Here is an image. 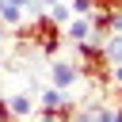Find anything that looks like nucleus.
<instances>
[{
    "instance_id": "nucleus-1",
    "label": "nucleus",
    "mask_w": 122,
    "mask_h": 122,
    "mask_svg": "<svg viewBox=\"0 0 122 122\" xmlns=\"http://www.w3.org/2000/svg\"><path fill=\"white\" fill-rule=\"evenodd\" d=\"M76 46V65H80V80H88L99 95H111V61H107V53H103V42L99 38H80V42H72Z\"/></svg>"
},
{
    "instance_id": "nucleus-2",
    "label": "nucleus",
    "mask_w": 122,
    "mask_h": 122,
    "mask_svg": "<svg viewBox=\"0 0 122 122\" xmlns=\"http://www.w3.org/2000/svg\"><path fill=\"white\" fill-rule=\"evenodd\" d=\"M76 80H80V65L76 61H50V84H57V88H76Z\"/></svg>"
},
{
    "instance_id": "nucleus-3",
    "label": "nucleus",
    "mask_w": 122,
    "mask_h": 122,
    "mask_svg": "<svg viewBox=\"0 0 122 122\" xmlns=\"http://www.w3.org/2000/svg\"><path fill=\"white\" fill-rule=\"evenodd\" d=\"M34 114L42 118V122H69V118H76V107H72V99H65V103H57V107H34Z\"/></svg>"
},
{
    "instance_id": "nucleus-4",
    "label": "nucleus",
    "mask_w": 122,
    "mask_h": 122,
    "mask_svg": "<svg viewBox=\"0 0 122 122\" xmlns=\"http://www.w3.org/2000/svg\"><path fill=\"white\" fill-rule=\"evenodd\" d=\"M27 11H30V0H0V19H4V27L23 23Z\"/></svg>"
},
{
    "instance_id": "nucleus-5",
    "label": "nucleus",
    "mask_w": 122,
    "mask_h": 122,
    "mask_svg": "<svg viewBox=\"0 0 122 122\" xmlns=\"http://www.w3.org/2000/svg\"><path fill=\"white\" fill-rule=\"evenodd\" d=\"M8 107H11V118H27V114H34V95L30 92H11L8 95Z\"/></svg>"
},
{
    "instance_id": "nucleus-6",
    "label": "nucleus",
    "mask_w": 122,
    "mask_h": 122,
    "mask_svg": "<svg viewBox=\"0 0 122 122\" xmlns=\"http://www.w3.org/2000/svg\"><path fill=\"white\" fill-rule=\"evenodd\" d=\"M88 34H92L88 15H72V19L65 23V38H69V42H80V38H88Z\"/></svg>"
},
{
    "instance_id": "nucleus-7",
    "label": "nucleus",
    "mask_w": 122,
    "mask_h": 122,
    "mask_svg": "<svg viewBox=\"0 0 122 122\" xmlns=\"http://www.w3.org/2000/svg\"><path fill=\"white\" fill-rule=\"evenodd\" d=\"M103 53H107V61L114 65V61H122V30H111L107 38H103Z\"/></svg>"
},
{
    "instance_id": "nucleus-8",
    "label": "nucleus",
    "mask_w": 122,
    "mask_h": 122,
    "mask_svg": "<svg viewBox=\"0 0 122 122\" xmlns=\"http://www.w3.org/2000/svg\"><path fill=\"white\" fill-rule=\"evenodd\" d=\"M65 99H69V92L57 88V84H50V88L38 92V103H42V107H57V103H65Z\"/></svg>"
},
{
    "instance_id": "nucleus-9",
    "label": "nucleus",
    "mask_w": 122,
    "mask_h": 122,
    "mask_svg": "<svg viewBox=\"0 0 122 122\" xmlns=\"http://www.w3.org/2000/svg\"><path fill=\"white\" fill-rule=\"evenodd\" d=\"M46 11H50V15H53V19L61 23V27H65V23L72 19V4H61V0H53V4L46 8Z\"/></svg>"
},
{
    "instance_id": "nucleus-10",
    "label": "nucleus",
    "mask_w": 122,
    "mask_h": 122,
    "mask_svg": "<svg viewBox=\"0 0 122 122\" xmlns=\"http://www.w3.org/2000/svg\"><path fill=\"white\" fill-rule=\"evenodd\" d=\"M95 8V0H72V15H88Z\"/></svg>"
},
{
    "instance_id": "nucleus-11",
    "label": "nucleus",
    "mask_w": 122,
    "mask_h": 122,
    "mask_svg": "<svg viewBox=\"0 0 122 122\" xmlns=\"http://www.w3.org/2000/svg\"><path fill=\"white\" fill-rule=\"evenodd\" d=\"M95 8H103V11H122V0H95Z\"/></svg>"
},
{
    "instance_id": "nucleus-12",
    "label": "nucleus",
    "mask_w": 122,
    "mask_h": 122,
    "mask_svg": "<svg viewBox=\"0 0 122 122\" xmlns=\"http://www.w3.org/2000/svg\"><path fill=\"white\" fill-rule=\"evenodd\" d=\"M0 122H11V107H8L4 95H0Z\"/></svg>"
},
{
    "instance_id": "nucleus-13",
    "label": "nucleus",
    "mask_w": 122,
    "mask_h": 122,
    "mask_svg": "<svg viewBox=\"0 0 122 122\" xmlns=\"http://www.w3.org/2000/svg\"><path fill=\"white\" fill-rule=\"evenodd\" d=\"M50 4H53V0H30V15H34L38 8H50Z\"/></svg>"
},
{
    "instance_id": "nucleus-14",
    "label": "nucleus",
    "mask_w": 122,
    "mask_h": 122,
    "mask_svg": "<svg viewBox=\"0 0 122 122\" xmlns=\"http://www.w3.org/2000/svg\"><path fill=\"white\" fill-rule=\"evenodd\" d=\"M111 95H114V103H118V111H122V84H114V88H111Z\"/></svg>"
},
{
    "instance_id": "nucleus-15",
    "label": "nucleus",
    "mask_w": 122,
    "mask_h": 122,
    "mask_svg": "<svg viewBox=\"0 0 122 122\" xmlns=\"http://www.w3.org/2000/svg\"><path fill=\"white\" fill-rule=\"evenodd\" d=\"M0 34H4V19H0Z\"/></svg>"
}]
</instances>
